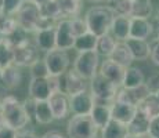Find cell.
Segmentation results:
<instances>
[{
    "label": "cell",
    "instance_id": "1",
    "mask_svg": "<svg viewBox=\"0 0 159 138\" xmlns=\"http://www.w3.org/2000/svg\"><path fill=\"white\" fill-rule=\"evenodd\" d=\"M0 106L3 109L6 124L15 128V130H24L32 122L29 116L26 115L22 102H20V100L13 94L0 98Z\"/></svg>",
    "mask_w": 159,
    "mask_h": 138
},
{
    "label": "cell",
    "instance_id": "2",
    "mask_svg": "<svg viewBox=\"0 0 159 138\" xmlns=\"http://www.w3.org/2000/svg\"><path fill=\"white\" fill-rule=\"evenodd\" d=\"M116 13L111 6H91L84 14V20L87 22L89 30L94 35L101 36L111 32V25Z\"/></svg>",
    "mask_w": 159,
    "mask_h": 138
},
{
    "label": "cell",
    "instance_id": "3",
    "mask_svg": "<svg viewBox=\"0 0 159 138\" xmlns=\"http://www.w3.org/2000/svg\"><path fill=\"white\" fill-rule=\"evenodd\" d=\"M68 138H96L100 128L94 124L90 115H72L66 124Z\"/></svg>",
    "mask_w": 159,
    "mask_h": 138
},
{
    "label": "cell",
    "instance_id": "4",
    "mask_svg": "<svg viewBox=\"0 0 159 138\" xmlns=\"http://www.w3.org/2000/svg\"><path fill=\"white\" fill-rule=\"evenodd\" d=\"M100 58L101 57L96 50L79 51L75 61H73V69L80 76H83L84 79H87L90 82L98 73L100 64H101Z\"/></svg>",
    "mask_w": 159,
    "mask_h": 138
},
{
    "label": "cell",
    "instance_id": "5",
    "mask_svg": "<svg viewBox=\"0 0 159 138\" xmlns=\"http://www.w3.org/2000/svg\"><path fill=\"white\" fill-rule=\"evenodd\" d=\"M120 86L115 84L101 73H97L90 82H89V90L93 94L96 101H104V102H114L118 90Z\"/></svg>",
    "mask_w": 159,
    "mask_h": 138
},
{
    "label": "cell",
    "instance_id": "6",
    "mask_svg": "<svg viewBox=\"0 0 159 138\" xmlns=\"http://www.w3.org/2000/svg\"><path fill=\"white\" fill-rule=\"evenodd\" d=\"M58 80H60V91L68 96H75L89 90V80L79 75L73 68L58 76Z\"/></svg>",
    "mask_w": 159,
    "mask_h": 138
},
{
    "label": "cell",
    "instance_id": "7",
    "mask_svg": "<svg viewBox=\"0 0 159 138\" xmlns=\"http://www.w3.org/2000/svg\"><path fill=\"white\" fill-rule=\"evenodd\" d=\"M44 61L47 64L48 72L51 76H60L65 73L71 66V57L68 51L61 50V48H54L51 51L44 53Z\"/></svg>",
    "mask_w": 159,
    "mask_h": 138
},
{
    "label": "cell",
    "instance_id": "8",
    "mask_svg": "<svg viewBox=\"0 0 159 138\" xmlns=\"http://www.w3.org/2000/svg\"><path fill=\"white\" fill-rule=\"evenodd\" d=\"M39 50L33 42H26L24 44L13 47V64L20 68H29L39 58Z\"/></svg>",
    "mask_w": 159,
    "mask_h": 138
},
{
    "label": "cell",
    "instance_id": "9",
    "mask_svg": "<svg viewBox=\"0 0 159 138\" xmlns=\"http://www.w3.org/2000/svg\"><path fill=\"white\" fill-rule=\"evenodd\" d=\"M56 36L57 48L61 50H72L75 46L76 36L73 35L71 28V18H61L56 22Z\"/></svg>",
    "mask_w": 159,
    "mask_h": 138
},
{
    "label": "cell",
    "instance_id": "10",
    "mask_svg": "<svg viewBox=\"0 0 159 138\" xmlns=\"http://www.w3.org/2000/svg\"><path fill=\"white\" fill-rule=\"evenodd\" d=\"M151 93L152 91L149 90L147 83H143V84L137 86V87H133V88L119 87L115 101H120V102H126V104H131V105L139 106V104L141 102L144 98L148 97Z\"/></svg>",
    "mask_w": 159,
    "mask_h": 138
},
{
    "label": "cell",
    "instance_id": "11",
    "mask_svg": "<svg viewBox=\"0 0 159 138\" xmlns=\"http://www.w3.org/2000/svg\"><path fill=\"white\" fill-rule=\"evenodd\" d=\"M69 106H71V115H90L94 106V97L90 90L83 93L69 96Z\"/></svg>",
    "mask_w": 159,
    "mask_h": 138
},
{
    "label": "cell",
    "instance_id": "12",
    "mask_svg": "<svg viewBox=\"0 0 159 138\" xmlns=\"http://www.w3.org/2000/svg\"><path fill=\"white\" fill-rule=\"evenodd\" d=\"M48 104L51 106L53 115L56 120H65L71 115V106H69V96L62 91H56L48 98Z\"/></svg>",
    "mask_w": 159,
    "mask_h": 138
},
{
    "label": "cell",
    "instance_id": "13",
    "mask_svg": "<svg viewBox=\"0 0 159 138\" xmlns=\"http://www.w3.org/2000/svg\"><path fill=\"white\" fill-rule=\"evenodd\" d=\"M33 43L36 47L42 51V53H47L54 48H57V36H56V25H51L47 28H42V29L36 30Z\"/></svg>",
    "mask_w": 159,
    "mask_h": 138
},
{
    "label": "cell",
    "instance_id": "14",
    "mask_svg": "<svg viewBox=\"0 0 159 138\" xmlns=\"http://www.w3.org/2000/svg\"><path fill=\"white\" fill-rule=\"evenodd\" d=\"M155 32V25L151 18L131 17L130 38L136 39H149Z\"/></svg>",
    "mask_w": 159,
    "mask_h": 138
},
{
    "label": "cell",
    "instance_id": "15",
    "mask_svg": "<svg viewBox=\"0 0 159 138\" xmlns=\"http://www.w3.org/2000/svg\"><path fill=\"white\" fill-rule=\"evenodd\" d=\"M112 104L111 102H104V101H96L94 100V106L90 112V116L93 119L94 124L101 130L109 122L112 120Z\"/></svg>",
    "mask_w": 159,
    "mask_h": 138
},
{
    "label": "cell",
    "instance_id": "16",
    "mask_svg": "<svg viewBox=\"0 0 159 138\" xmlns=\"http://www.w3.org/2000/svg\"><path fill=\"white\" fill-rule=\"evenodd\" d=\"M53 94L48 78H30L28 84V96L38 101H46Z\"/></svg>",
    "mask_w": 159,
    "mask_h": 138
},
{
    "label": "cell",
    "instance_id": "17",
    "mask_svg": "<svg viewBox=\"0 0 159 138\" xmlns=\"http://www.w3.org/2000/svg\"><path fill=\"white\" fill-rule=\"evenodd\" d=\"M98 73H101L102 76H105L107 79H109L111 82H114L115 84L122 86V80H123L125 75V68L119 64H116L111 58H105L101 64H100Z\"/></svg>",
    "mask_w": 159,
    "mask_h": 138
},
{
    "label": "cell",
    "instance_id": "18",
    "mask_svg": "<svg viewBox=\"0 0 159 138\" xmlns=\"http://www.w3.org/2000/svg\"><path fill=\"white\" fill-rule=\"evenodd\" d=\"M24 75L22 70L15 64H10L6 68H3L2 73V87L7 88V90H14V88L20 87L22 83Z\"/></svg>",
    "mask_w": 159,
    "mask_h": 138
},
{
    "label": "cell",
    "instance_id": "19",
    "mask_svg": "<svg viewBox=\"0 0 159 138\" xmlns=\"http://www.w3.org/2000/svg\"><path fill=\"white\" fill-rule=\"evenodd\" d=\"M111 109H112V119L114 120L129 124L131 119L134 118V115L137 113V110H139V106L126 102H120V101H114Z\"/></svg>",
    "mask_w": 159,
    "mask_h": 138
},
{
    "label": "cell",
    "instance_id": "20",
    "mask_svg": "<svg viewBox=\"0 0 159 138\" xmlns=\"http://www.w3.org/2000/svg\"><path fill=\"white\" fill-rule=\"evenodd\" d=\"M131 17L116 14L111 25V33L118 42H125L130 38Z\"/></svg>",
    "mask_w": 159,
    "mask_h": 138
},
{
    "label": "cell",
    "instance_id": "21",
    "mask_svg": "<svg viewBox=\"0 0 159 138\" xmlns=\"http://www.w3.org/2000/svg\"><path fill=\"white\" fill-rule=\"evenodd\" d=\"M126 44L129 46L131 54H133L134 61H147L149 60L151 55V43L148 39H136V38H129Z\"/></svg>",
    "mask_w": 159,
    "mask_h": 138
},
{
    "label": "cell",
    "instance_id": "22",
    "mask_svg": "<svg viewBox=\"0 0 159 138\" xmlns=\"http://www.w3.org/2000/svg\"><path fill=\"white\" fill-rule=\"evenodd\" d=\"M143 83H145V75L143 72V69H140L139 66H134V65L125 68V75H123V80H122L120 87L133 88L143 84Z\"/></svg>",
    "mask_w": 159,
    "mask_h": 138
},
{
    "label": "cell",
    "instance_id": "23",
    "mask_svg": "<svg viewBox=\"0 0 159 138\" xmlns=\"http://www.w3.org/2000/svg\"><path fill=\"white\" fill-rule=\"evenodd\" d=\"M149 122L151 119L143 113L141 110H137V113L134 115V118L131 119V122L127 124L129 128V134H136V136H148L149 130Z\"/></svg>",
    "mask_w": 159,
    "mask_h": 138
},
{
    "label": "cell",
    "instance_id": "24",
    "mask_svg": "<svg viewBox=\"0 0 159 138\" xmlns=\"http://www.w3.org/2000/svg\"><path fill=\"white\" fill-rule=\"evenodd\" d=\"M111 60H114L116 64L122 65L123 68H127V66L133 65L134 62V58H133V54H131L129 46L126 44V42H118L116 43V47L112 53Z\"/></svg>",
    "mask_w": 159,
    "mask_h": 138
},
{
    "label": "cell",
    "instance_id": "25",
    "mask_svg": "<svg viewBox=\"0 0 159 138\" xmlns=\"http://www.w3.org/2000/svg\"><path fill=\"white\" fill-rule=\"evenodd\" d=\"M100 136L101 138H126L129 136V128L127 124L112 119L105 127L100 130Z\"/></svg>",
    "mask_w": 159,
    "mask_h": 138
},
{
    "label": "cell",
    "instance_id": "26",
    "mask_svg": "<svg viewBox=\"0 0 159 138\" xmlns=\"http://www.w3.org/2000/svg\"><path fill=\"white\" fill-rule=\"evenodd\" d=\"M116 43H118V40L114 38V35H112L111 32H108V33H105V35L98 36L97 44H96V51L98 53L100 57L109 58L112 55V53H114Z\"/></svg>",
    "mask_w": 159,
    "mask_h": 138
},
{
    "label": "cell",
    "instance_id": "27",
    "mask_svg": "<svg viewBox=\"0 0 159 138\" xmlns=\"http://www.w3.org/2000/svg\"><path fill=\"white\" fill-rule=\"evenodd\" d=\"M33 120H35L38 124H43V126L51 124L54 120H56V119H54V115H53V110H51V106H50V104H48L47 100L38 101Z\"/></svg>",
    "mask_w": 159,
    "mask_h": 138
},
{
    "label": "cell",
    "instance_id": "28",
    "mask_svg": "<svg viewBox=\"0 0 159 138\" xmlns=\"http://www.w3.org/2000/svg\"><path fill=\"white\" fill-rule=\"evenodd\" d=\"M139 109L145 113L149 119L159 116V98L155 93H151L139 104Z\"/></svg>",
    "mask_w": 159,
    "mask_h": 138
},
{
    "label": "cell",
    "instance_id": "29",
    "mask_svg": "<svg viewBox=\"0 0 159 138\" xmlns=\"http://www.w3.org/2000/svg\"><path fill=\"white\" fill-rule=\"evenodd\" d=\"M97 39L98 36L94 35L93 32H86L84 35H80L76 38L75 46H73V50L79 51H89V50H96V44H97Z\"/></svg>",
    "mask_w": 159,
    "mask_h": 138
},
{
    "label": "cell",
    "instance_id": "30",
    "mask_svg": "<svg viewBox=\"0 0 159 138\" xmlns=\"http://www.w3.org/2000/svg\"><path fill=\"white\" fill-rule=\"evenodd\" d=\"M154 14V3L152 0H133L131 17L151 18Z\"/></svg>",
    "mask_w": 159,
    "mask_h": 138
},
{
    "label": "cell",
    "instance_id": "31",
    "mask_svg": "<svg viewBox=\"0 0 159 138\" xmlns=\"http://www.w3.org/2000/svg\"><path fill=\"white\" fill-rule=\"evenodd\" d=\"M39 7H40L42 15L48 18V20L54 21V22H57L58 20L64 18L62 11H61L60 4H58V0H48V2H46L44 4L39 6Z\"/></svg>",
    "mask_w": 159,
    "mask_h": 138
},
{
    "label": "cell",
    "instance_id": "32",
    "mask_svg": "<svg viewBox=\"0 0 159 138\" xmlns=\"http://www.w3.org/2000/svg\"><path fill=\"white\" fill-rule=\"evenodd\" d=\"M58 4H60L64 18H73L80 15L82 0H58Z\"/></svg>",
    "mask_w": 159,
    "mask_h": 138
},
{
    "label": "cell",
    "instance_id": "33",
    "mask_svg": "<svg viewBox=\"0 0 159 138\" xmlns=\"http://www.w3.org/2000/svg\"><path fill=\"white\" fill-rule=\"evenodd\" d=\"M18 26V21L14 15H8L6 13H0V29L6 36L13 33Z\"/></svg>",
    "mask_w": 159,
    "mask_h": 138
},
{
    "label": "cell",
    "instance_id": "34",
    "mask_svg": "<svg viewBox=\"0 0 159 138\" xmlns=\"http://www.w3.org/2000/svg\"><path fill=\"white\" fill-rule=\"evenodd\" d=\"M29 73H30V78H48L50 72H48L44 58H38L29 66Z\"/></svg>",
    "mask_w": 159,
    "mask_h": 138
},
{
    "label": "cell",
    "instance_id": "35",
    "mask_svg": "<svg viewBox=\"0 0 159 138\" xmlns=\"http://www.w3.org/2000/svg\"><path fill=\"white\" fill-rule=\"evenodd\" d=\"M7 42L10 43L13 47L14 46L24 44V43H26V42H30L29 40V32H26L24 28H21L20 25H18L17 29L7 36Z\"/></svg>",
    "mask_w": 159,
    "mask_h": 138
},
{
    "label": "cell",
    "instance_id": "36",
    "mask_svg": "<svg viewBox=\"0 0 159 138\" xmlns=\"http://www.w3.org/2000/svg\"><path fill=\"white\" fill-rule=\"evenodd\" d=\"M13 64V46L7 42V38L3 43H0V65L6 68L7 65Z\"/></svg>",
    "mask_w": 159,
    "mask_h": 138
},
{
    "label": "cell",
    "instance_id": "37",
    "mask_svg": "<svg viewBox=\"0 0 159 138\" xmlns=\"http://www.w3.org/2000/svg\"><path fill=\"white\" fill-rule=\"evenodd\" d=\"M71 28H72L73 35H75L76 38L89 32V26H87L86 20H84V17H80V15L71 18Z\"/></svg>",
    "mask_w": 159,
    "mask_h": 138
},
{
    "label": "cell",
    "instance_id": "38",
    "mask_svg": "<svg viewBox=\"0 0 159 138\" xmlns=\"http://www.w3.org/2000/svg\"><path fill=\"white\" fill-rule=\"evenodd\" d=\"M25 0H4V10L3 13L8 14V15H17L18 11L21 10V7L24 6Z\"/></svg>",
    "mask_w": 159,
    "mask_h": 138
},
{
    "label": "cell",
    "instance_id": "39",
    "mask_svg": "<svg viewBox=\"0 0 159 138\" xmlns=\"http://www.w3.org/2000/svg\"><path fill=\"white\" fill-rule=\"evenodd\" d=\"M36 104H38V100H35V98L29 97L26 98L25 101L22 102L24 105V109H25L26 115L30 118V120H33V118H35V109H36Z\"/></svg>",
    "mask_w": 159,
    "mask_h": 138
},
{
    "label": "cell",
    "instance_id": "40",
    "mask_svg": "<svg viewBox=\"0 0 159 138\" xmlns=\"http://www.w3.org/2000/svg\"><path fill=\"white\" fill-rule=\"evenodd\" d=\"M149 61H151L155 66H159V38H157L151 43V55H149Z\"/></svg>",
    "mask_w": 159,
    "mask_h": 138
},
{
    "label": "cell",
    "instance_id": "41",
    "mask_svg": "<svg viewBox=\"0 0 159 138\" xmlns=\"http://www.w3.org/2000/svg\"><path fill=\"white\" fill-rule=\"evenodd\" d=\"M148 136H149V138H159V116L151 119Z\"/></svg>",
    "mask_w": 159,
    "mask_h": 138
},
{
    "label": "cell",
    "instance_id": "42",
    "mask_svg": "<svg viewBox=\"0 0 159 138\" xmlns=\"http://www.w3.org/2000/svg\"><path fill=\"white\" fill-rule=\"evenodd\" d=\"M0 138H18V130L4 124L0 127Z\"/></svg>",
    "mask_w": 159,
    "mask_h": 138
},
{
    "label": "cell",
    "instance_id": "43",
    "mask_svg": "<svg viewBox=\"0 0 159 138\" xmlns=\"http://www.w3.org/2000/svg\"><path fill=\"white\" fill-rule=\"evenodd\" d=\"M40 138H68V136L62 134L58 130H50V131H47V133H44Z\"/></svg>",
    "mask_w": 159,
    "mask_h": 138
},
{
    "label": "cell",
    "instance_id": "44",
    "mask_svg": "<svg viewBox=\"0 0 159 138\" xmlns=\"http://www.w3.org/2000/svg\"><path fill=\"white\" fill-rule=\"evenodd\" d=\"M18 138H40V137H38L33 131L28 130V128H24V130L18 131Z\"/></svg>",
    "mask_w": 159,
    "mask_h": 138
},
{
    "label": "cell",
    "instance_id": "45",
    "mask_svg": "<svg viewBox=\"0 0 159 138\" xmlns=\"http://www.w3.org/2000/svg\"><path fill=\"white\" fill-rule=\"evenodd\" d=\"M4 124H6L4 115H3V109H2V106H0V127H3Z\"/></svg>",
    "mask_w": 159,
    "mask_h": 138
},
{
    "label": "cell",
    "instance_id": "46",
    "mask_svg": "<svg viewBox=\"0 0 159 138\" xmlns=\"http://www.w3.org/2000/svg\"><path fill=\"white\" fill-rule=\"evenodd\" d=\"M126 138H149V136H136V134H129Z\"/></svg>",
    "mask_w": 159,
    "mask_h": 138
},
{
    "label": "cell",
    "instance_id": "47",
    "mask_svg": "<svg viewBox=\"0 0 159 138\" xmlns=\"http://www.w3.org/2000/svg\"><path fill=\"white\" fill-rule=\"evenodd\" d=\"M6 38H7V36H6L4 33L2 32V29H0V43H3V42H4V40H6Z\"/></svg>",
    "mask_w": 159,
    "mask_h": 138
},
{
    "label": "cell",
    "instance_id": "48",
    "mask_svg": "<svg viewBox=\"0 0 159 138\" xmlns=\"http://www.w3.org/2000/svg\"><path fill=\"white\" fill-rule=\"evenodd\" d=\"M91 3H96V4H101V3H107V0H89Z\"/></svg>",
    "mask_w": 159,
    "mask_h": 138
},
{
    "label": "cell",
    "instance_id": "49",
    "mask_svg": "<svg viewBox=\"0 0 159 138\" xmlns=\"http://www.w3.org/2000/svg\"><path fill=\"white\" fill-rule=\"evenodd\" d=\"M4 10V0H0V13H3Z\"/></svg>",
    "mask_w": 159,
    "mask_h": 138
},
{
    "label": "cell",
    "instance_id": "50",
    "mask_svg": "<svg viewBox=\"0 0 159 138\" xmlns=\"http://www.w3.org/2000/svg\"><path fill=\"white\" fill-rule=\"evenodd\" d=\"M2 73H3V68L0 65V87H2Z\"/></svg>",
    "mask_w": 159,
    "mask_h": 138
},
{
    "label": "cell",
    "instance_id": "51",
    "mask_svg": "<svg viewBox=\"0 0 159 138\" xmlns=\"http://www.w3.org/2000/svg\"><path fill=\"white\" fill-rule=\"evenodd\" d=\"M155 30L158 32V38H159V21H158V28H155Z\"/></svg>",
    "mask_w": 159,
    "mask_h": 138
},
{
    "label": "cell",
    "instance_id": "52",
    "mask_svg": "<svg viewBox=\"0 0 159 138\" xmlns=\"http://www.w3.org/2000/svg\"><path fill=\"white\" fill-rule=\"evenodd\" d=\"M155 94H157V96H158V98H159V88H158L157 91H155Z\"/></svg>",
    "mask_w": 159,
    "mask_h": 138
},
{
    "label": "cell",
    "instance_id": "53",
    "mask_svg": "<svg viewBox=\"0 0 159 138\" xmlns=\"http://www.w3.org/2000/svg\"><path fill=\"white\" fill-rule=\"evenodd\" d=\"M82 2H83V0H82Z\"/></svg>",
    "mask_w": 159,
    "mask_h": 138
}]
</instances>
